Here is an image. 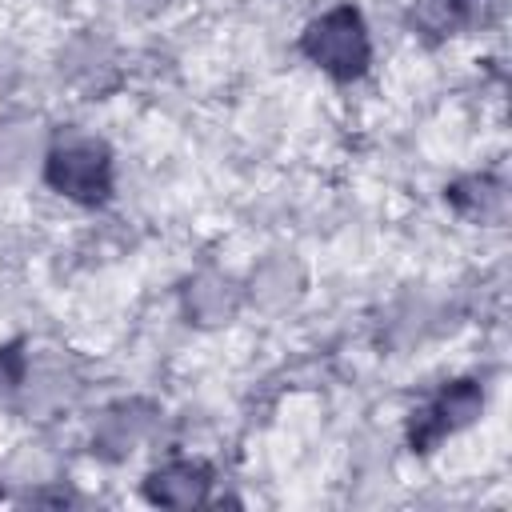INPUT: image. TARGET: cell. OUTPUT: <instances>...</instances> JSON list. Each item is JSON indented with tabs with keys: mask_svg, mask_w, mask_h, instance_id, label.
<instances>
[{
	"mask_svg": "<svg viewBox=\"0 0 512 512\" xmlns=\"http://www.w3.org/2000/svg\"><path fill=\"white\" fill-rule=\"evenodd\" d=\"M300 48L332 80H356V76H364L368 60H372L368 28L352 4H340V8L324 12L320 20H312L308 32L300 36Z\"/></svg>",
	"mask_w": 512,
	"mask_h": 512,
	"instance_id": "6da1fadb",
	"label": "cell"
},
{
	"mask_svg": "<svg viewBox=\"0 0 512 512\" xmlns=\"http://www.w3.org/2000/svg\"><path fill=\"white\" fill-rule=\"evenodd\" d=\"M188 308H192L200 320H224V316L236 308V288H232V280H220V276L196 280V288H192V296H188Z\"/></svg>",
	"mask_w": 512,
	"mask_h": 512,
	"instance_id": "8992f818",
	"label": "cell"
},
{
	"mask_svg": "<svg viewBox=\"0 0 512 512\" xmlns=\"http://www.w3.org/2000/svg\"><path fill=\"white\" fill-rule=\"evenodd\" d=\"M208 484H212V476H208L204 464H196V460H172V464H164V468H156L148 476L144 492L156 504L188 508V504H200L208 496Z\"/></svg>",
	"mask_w": 512,
	"mask_h": 512,
	"instance_id": "277c9868",
	"label": "cell"
},
{
	"mask_svg": "<svg viewBox=\"0 0 512 512\" xmlns=\"http://www.w3.org/2000/svg\"><path fill=\"white\" fill-rule=\"evenodd\" d=\"M44 180L76 204H104L112 196V152L92 136H68L48 152Z\"/></svg>",
	"mask_w": 512,
	"mask_h": 512,
	"instance_id": "7a4b0ae2",
	"label": "cell"
},
{
	"mask_svg": "<svg viewBox=\"0 0 512 512\" xmlns=\"http://www.w3.org/2000/svg\"><path fill=\"white\" fill-rule=\"evenodd\" d=\"M24 368H28V360H24V344H20V340L4 344V348H0V392L16 388V384L24 380Z\"/></svg>",
	"mask_w": 512,
	"mask_h": 512,
	"instance_id": "ba28073f",
	"label": "cell"
},
{
	"mask_svg": "<svg viewBox=\"0 0 512 512\" xmlns=\"http://www.w3.org/2000/svg\"><path fill=\"white\" fill-rule=\"evenodd\" d=\"M448 200H452V208H456L460 216L480 220V224H496V220H504L508 192H504V184L492 180V176H468V180H460V184L448 188Z\"/></svg>",
	"mask_w": 512,
	"mask_h": 512,
	"instance_id": "5b68a950",
	"label": "cell"
},
{
	"mask_svg": "<svg viewBox=\"0 0 512 512\" xmlns=\"http://www.w3.org/2000/svg\"><path fill=\"white\" fill-rule=\"evenodd\" d=\"M140 432H144V420L132 416L128 408H116L100 424V448H108L112 456H120V452H128V444H136Z\"/></svg>",
	"mask_w": 512,
	"mask_h": 512,
	"instance_id": "52a82bcc",
	"label": "cell"
},
{
	"mask_svg": "<svg viewBox=\"0 0 512 512\" xmlns=\"http://www.w3.org/2000/svg\"><path fill=\"white\" fill-rule=\"evenodd\" d=\"M452 4H468V0H452Z\"/></svg>",
	"mask_w": 512,
	"mask_h": 512,
	"instance_id": "9c48e42d",
	"label": "cell"
},
{
	"mask_svg": "<svg viewBox=\"0 0 512 512\" xmlns=\"http://www.w3.org/2000/svg\"><path fill=\"white\" fill-rule=\"evenodd\" d=\"M484 408V392L472 380H456L444 392H436L420 412H412V428H408V444L412 452H432L444 436H452L456 428H464L472 416H480Z\"/></svg>",
	"mask_w": 512,
	"mask_h": 512,
	"instance_id": "3957f363",
	"label": "cell"
}]
</instances>
